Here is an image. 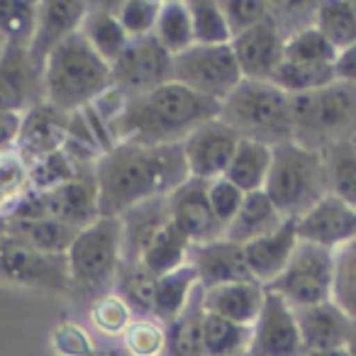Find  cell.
<instances>
[{
	"instance_id": "6da1fadb",
	"label": "cell",
	"mask_w": 356,
	"mask_h": 356,
	"mask_svg": "<svg viewBox=\"0 0 356 356\" xmlns=\"http://www.w3.org/2000/svg\"><path fill=\"white\" fill-rule=\"evenodd\" d=\"M100 218H120L124 210L152 198H166L191 178L181 144L118 142L95 161Z\"/></svg>"
},
{
	"instance_id": "7a4b0ae2",
	"label": "cell",
	"mask_w": 356,
	"mask_h": 356,
	"mask_svg": "<svg viewBox=\"0 0 356 356\" xmlns=\"http://www.w3.org/2000/svg\"><path fill=\"white\" fill-rule=\"evenodd\" d=\"M218 115L220 103L171 81L152 93L129 98L122 113L108 124V132L113 144H181L195 127Z\"/></svg>"
},
{
	"instance_id": "3957f363",
	"label": "cell",
	"mask_w": 356,
	"mask_h": 356,
	"mask_svg": "<svg viewBox=\"0 0 356 356\" xmlns=\"http://www.w3.org/2000/svg\"><path fill=\"white\" fill-rule=\"evenodd\" d=\"M44 103L71 115L93 105L113 86V71L81 32H74L47 59Z\"/></svg>"
},
{
	"instance_id": "277c9868",
	"label": "cell",
	"mask_w": 356,
	"mask_h": 356,
	"mask_svg": "<svg viewBox=\"0 0 356 356\" xmlns=\"http://www.w3.org/2000/svg\"><path fill=\"white\" fill-rule=\"evenodd\" d=\"M220 120L239 134V139L278 147L293 139L291 95L271 81L244 79L220 103Z\"/></svg>"
},
{
	"instance_id": "5b68a950",
	"label": "cell",
	"mask_w": 356,
	"mask_h": 356,
	"mask_svg": "<svg viewBox=\"0 0 356 356\" xmlns=\"http://www.w3.org/2000/svg\"><path fill=\"white\" fill-rule=\"evenodd\" d=\"M293 142L312 152H325L356 139V83L332 81L312 93L291 95Z\"/></svg>"
},
{
	"instance_id": "8992f818",
	"label": "cell",
	"mask_w": 356,
	"mask_h": 356,
	"mask_svg": "<svg viewBox=\"0 0 356 356\" xmlns=\"http://www.w3.org/2000/svg\"><path fill=\"white\" fill-rule=\"evenodd\" d=\"M264 193L286 220H300L327 195V173L322 152L283 142L273 147Z\"/></svg>"
},
{
	"instance_id": "52a82bcc",
	"label": "cell",
	"mask_w": 356,
	"mask_h": 356,
	"mask_svg": "<svg viewBox=\"0 0 356 356\" xmlns=\"http://www.w3.org/2000/svg\"><path fill=\"white\" fill-rule=\"evenodd\" d=\"M122 264V225L120 218H98L76 234L66 252V266L74 286L98 293L115 281Z\"/></svg>"
},
{
	"instance_id": "ba28073f",
	"label": "cell",
	"mask_w": 356,
	"mask_h": 356,
	"mask_svg": "<svg viewBox=\"0 0 356 356\" xmlns=\"http://www.w3.org/2000/svg\"><path fill=\"white\" fill-rule=\"evenodd\" d=\"M266 291L281 296L293 310L320 305L334 296V252L298 239L283 273Z\"/></svg>"
},
{
	"instance_id": "9c48e42d",
	"label": "cell",
	"mask_w": 356,
	"mask_h": 356,
	"mask_svg": "<svg viewBox=\"0 0 356 356\" xmlns=\"http://www.w3.org/2000/svg\"><path fill=\"white\" fill-rule=\"evenodd\" d=\"M173 81L203 98L222 103L244 76L229 44H193L173 56Z\"/></svg>"
},
{
	"instance_id": "30bf717a",
	"label": "cell",
	"mask_w": 356,
	"mask_h": 356,
	"mask_svg": "<svg viewBox=\"0 0 356 356\" xmlns=\"http://www.w3.org/2000/svg\"><path fill=\"white\" fill-rule=\"evenodd\" d=\"M10 218H47L81 232L100 218L98 186H95L93 171L81 173L56 188L32 191L30 198Z\"/></svg>"
},
{
	"instance_id": "8fae6325",
	"label": "cell",
	"mask_w": 356,
	"mask_h": 356,
	"mask_svg": "<svg viewBox=\"0 0 356 356\" xmlns=\"http://www.w3.org/2000/svg\"><path fill=\"white\" fill-rule=\"evenodd\" d=\"M113 88L124 98H139L173 81V54H168L156 37L129 40L113 66Z\"/></svg>"
},
{
	"instance_id": "7c38bea8",
	"label": "cell",
	"mask_w": 356,
	"mask_h": 356,
	"mask_svg": "<svg viewBox=\"0 0 356 356\" xmlns=\"http://www.w3.org/2000/svg\"><path fill=\"white\" fill-rule=\"evenodd\" d=\"M239 142H242L239 134L229 129L220 118H213L195 127L181 142L191 178L208 181V184L215 178H222Z\"/></svg>"
},
{
	"instance_id": "4fadbf2b",
	"label": "cell",
	"mask_w": 356,
	"mask_h": 356,
	"mask_svg": "<svg viewBox=\"0 0 356 356\" xmlns=\"http://www.w3.org/2000/svg\"><path fill=\"white\" fill-rule=\"evenodd\" d=\"M252 356H307L298 330L296 310L281 296L266 291L264 307L252 325Z\"/></svg>"
},
{
	"instance_id": "5bb4252c",
	"label": "cell",
	"mask_w": 356,
	"mask_h": 356,
	"mask_svg": "<svg viewBox=\"0 0 356 356\" xmlns=\"http://www.w3.org/2000/svg\"><path fill=\"white\" fill-rule=\"evenodd\" d=\"M168 210L171 220L181 232L188 237L191 247L193 244H208L215 239H222L225 227L215 218L208 200V181L188 178L184 186H178L168 195Z\"/></svg>"
},
{
	"instance_id": "9a60e30c",
	"label": "cell",
	"mask_w": 356,
	"mask_h": 356,
	"mask_svg": "<svg viewBox=\"0 0 356 356\" xmlns=\"http://www.w3.org/2000/svg\"><path fill=\"white\" fill-rule=\"evenodd\" d=\"M88 6L79 0H44L40 3V17H37V30L27 47L30 64L37 74H44L47 59L59 44H64L74 32H79Z\"/></svg>"
},
{
	"instance_id": "2e32d148",
	"label": "cell",
	"mask_w": 356,
	"mask_h": 356,
	"mask_svg": "<svg viewBox=\"0 0 356 356\" xmlns=\"http://www.w3.org/2000/svg\"><path fill=\"white\" fill-rule=\"evenodd\" d=\"M234 56L242 69V76L247 81H271L278 66L283 64V47H286V37L278 30L276 20L268 17L259 22L257 27L237 35L232 42Z\"/></svg>"
},
{
	"instance_id": "e0dca14e",
	"label": "cell",
	"mask_w": 356,
	"mask_h": 356,
	"mask_svg": "<svg viewBox=\"0 0 356 356\" xmlns=\"http://www.w3.org/2000/svg\"><path fill=\"white\" fill-rule=\"evenodd\" d=\"M44 103V81L30 64L25 47L8 44L0 59V113L25 115Z\"/></svg>"
},
{
	"instance_id": "ac0fdd59",
	"label": "cell",
	"mask_w": 356,
	"mask_h": 356,
	"mask_svg": "<svg viewBox=\"0 0 356 356\" xmlns=\"http://www.w3.org/2000/svg\"><path fill=\"white\" fill-rule=\"evenodd\" d=\"M296 229L300 242L339 252L346 244L356 242V210L327 193L315 208L296 220Z\"/></svg>"
},
{
	"instance_id": "d6986e66",
	"label": "cell",
	"mask_w": 356,
	"mask_h": 356,
	"mask_svg": "<svg viewBox=\"0 0 356 356\" xmlns=\"http://www.w3.org/2000/svg\"><path fill=\"white\" fill-rule=\"evenodd\" d=\"M69 122L71 115L51 108L49 103H40L30 113L22 115L15 152L27 163V168L64 149L66 137H69Z\"/></svg>"
},
{
	"instance_id": "ffe728a7",
	"label": "cell",
	"mask_w": 356,
	"mask_h": 356,
	"mask_svg": "<svg viewBox=\"0 0 356 356\" xmlns=\"http://www.w3.org/2000/svg\"><path fill=\"white\" fill-rule=\"evenodd\" d=\"M296 320L307 354L346 349L356 325L334 300L296 310Z\"/></svg>"
},
{
	"instance_id": "44dd1931",
	"label": "cell",
	"mask_w": 356,
	"mask_h": 356,
	"mask_svg": "<svg viewBox=\"0 0 356 356\" xmlns=\"http://www.w3.org/2000/svg\"><path fill=\"white\" fill-rule=\"evenodd\" d=\"M188 264L198 273V283L203 291L222 283L254 281L244 259V247L229 239H215L208 244H193L188 249Z\"/></svg>"
},
{
	"instance_id": "7402d4cb",
	"label": "cell",
	"mask_w": 356,
	"mask_h": 356,
	"mask_svg": "<svg viewBox=\"0 0 356 356\" xmlns=\"http://www.w3.org/2000/svg\"><path fill=\"white\" fill-rule=\"evenodd\" d=\"M298 244V229L296 220H286L276 232L259 237L244 247V259L247 268L254 281H259L264 288L273 283L283 273L293 257V249Z\"/></svg>"
},
{
	"instance_id": "603a6c76",
	"label": "cell",
	"mask_w": 356,
	"mask_h": 356,
	"mask_svg": "<svg viewBox=\"0 0 356 356\" xmlns=\"http://www.w3.org/2000/svg\"><path fill=\"white\" fill-rule=\"evenodd\" d=\"M264 298H266V288L259 281H237L203 291V305L205 312L252 327L264 307Z\"/></svg>"
},
{
	"instance_id": "cb8c5ba5",
	"label": "cell",
	"mask_w": 356,
	"mask_h": 356,
	"mask_svg": "<svg viewBox=\"0 0 356 356\" xmlns=\"http://www.w3.org/2000/svg\"><path fill=\"white\" fill-rule=\"evenodd\" d=\"M0 222H3V229H0L3 237L13 239L32 252L49 254V257H66L79 234V229L47 218H6Z\"/></svg>"
},
{
	"instance_id": "d4e9b609",
	"label": "cell",
	"mask_w": 356,
	"mask_h": 356,
	"mask_svg": "<svg viewBox=\"0 0 356 356\" xmlns=\"http://www.w3.org/2000/svg\"><path fill=\"white\" fill-rule=\"evenodd\" d=\"M171 220L168 210V195L166 198H152L134 208L124 210L120 215L122 225V261L124 264H139L144 247L154 239V234Z\"/></svg>"
},
{
	"instance_id": "484cf974",
	"label": "cell",
	"mask_w": 356,
	"mask_h": 356,
	"mask_svg": "<svg viewBox=\"0 0 356 356\" xmlns=\"http://www.w3.org/2000/svg\"><path fill=\"white\" fill-rule=\"evenodd\" d=\"M283 222H286V218L278 213L276 205L271 203V198L264 191H257V193L244 195L242 208L237 210L232 222L225 227L222 237L239 244V247H247L254 239L276 232Z\"/></svg>"
},
{
	"instance_id": "4316f807",
	"label": "cell",
	"mask_w": 356,
	"mask_h": 356,
	"mask_svg": "<svg viewBox=\"0 0 356 356\" xmlns=\"http://www.w3.org/2000/svg\"><path fill=\"white\" fill-rule=\"evenodd\" d=\"M203 317V288L198 283L191 300L181 310V315L166 325V349H163V356H205Z\"/></svg>"
},
{
	"instance_id": "83f0119b",
	"label": "cell",
	"mask_w": 356,
	"mask_h": 356,
	"mask_svg": "<svg viewBox=\"0 0 356 356\" xmlns=\"http://www.w3.org/2000/svg\"><path fill=\"white\" fill-rule=\"evenodd\" d=\"M271 159H273V147L242 139L222 178H227L229 184L237 186L244 195L257 193V191H264V186H266Z\"/></svg>"
},
{
	"instance_id": "f1b7e54d",
	"label": "cell",
	"mask_w": 356,
	"mask_h": 356,
	"mask_svg": "<svg viewBox=\"0 0 356 356\" xmlns=\"http://www.w3.org/2000/svg\"><path fill=\"white\" fill-rule=\"evenodd\" d=\"M79 32L93 47L95 54H100V59H105L110 66L118 61V56L129 44L127 32L120 25L118 10H108V8H95V10L88 8Z\"/></svg>"
},
{
	"instance_id": "f546056e",
	"label": "cell",
	"mask_w": 356,
	"mask_h": 356,
	"mask_svg": "<svg viewBox=\"0 0 356 356\" xmlns=\"http://www.w3.org/2000/svg\"><path fill=\"white\" fill-rule=\"evenodd\" d=\"M198 288V273L188 261L184 266L159 276L156 281V298H154V317L163 325L176 320L186 302L191 300L193 291Z\"/></svg>"
},
{
	"instance_id": "4dcf8cb0",
	"label": "cell",
	"mask_w": 356,
	"mask_h": 356,
	"mask_svg": "<svg viewBox=\"0 0 356 356\" xmlns=\"http://www.w3.org/2000/svg\"><path fill=\"white\" fill-rule=\"evenodd\" d=\"M188 249L191 242L181 229L173 225V220H168L156 234H154L152 242L144 247L139 264L144 268L154 273V276H163V273L173 271V268L184 266L188 261Z\"/></svg>"
},
{
	"instance_id": "1f68e13d",
	"label": "cell",
	"mask_w": 356,
	"mask_h": 356,
	"mask_svg": "<svg viewBox=\"0 0 356 356\" xmlns=\"http://www.w3.org/2000/svg\"><path fill=\"white\" fill-rule=\"evenodd\" d=\"M327 193L356 210V142H341L322 152Z\"/></svg>"
},
{
	"instance_id": "d6a6232c",
	"label": "cell",
	"mask_w": 356,
	"mask_h": 356,
	"mask_svg": "<svg viewBox=\"0 0 356 356\" xmlns=\"http://www.w3.org/2000/svg\"><path fill=\"white\" fill-rule=\"evenodd\" d=\"M156 281L149 268L142 264H120L115 276V296H120L132 315L154 317V298H156Z\"/></svg>"
},
{
	"instance_id": "836d02e7",
	"label": "cell",
	"mask_w": 356,
	"mask_h": 356,
	"mask_svg": "<svg viewBox=\"0 0 356 356\" xmlns=\"http://www.w3.org/2000/svg\"><path fill=\"white\" fill-rule=\"evenodd\" d=\"M156 37V42L168 51V54H181L188 47H193V22H191V10L188 3L184 0H168L161 3L159 10L156 27L152 32Z\"/></svg>"
},
{
	"instance_id": "e575fe53",
	"label": "cell",
	"mask_w": 356,
	"mask_h": 356,
	"mask_svg": "<svg viewBox=\"0 0 356 356\" xmlns=\"http://www.w3.org/2000/svg\"><path fill=\"white\" fill-rule=\"evenodd\" d=\"M252 327L237 325L213 312L203 317V351L205 356H237L249 351Z\"/></svg>"
},
{
	"instance_id": "d590c367",
	"label": "cell",
	"mask_w": 356,
	"mask_h": 356,
	"mask_svg": "<svg viewBox=\"0 0 356 356\" xmlns=\"http://www.w3.org/2000/svg\"><path fill=\"white\" fill-rule=\"evenodd\" d=\"M315 27L330 40L337 51L356 44V3H346V0L317 3Z\"/></svg>"
},
{
	"instance_id": "8d00e7d4",
	"label": "cell",
	"mask_w": 356,
	"mask_h": 356,
	"mask_svg": "<svg viewBox=\"0 0 356 356\" xmlns=\"http://www.w3.org/2000/svg\"><path fill=\"white\" fill-rule=\"evenodd\" d=\"M32 193V178L27 163L17 156V152L0 156V220L17 213L22 203Z\"/></svg>"
},
{
	"instance_id": "74e56055",
	"label": "cell",
	"mask_w": 356,
	"mask_h": 356,
	"mask_svg": "<svg viewBox=\"0 0 356 356\" xmlns=\"http://www.w3.org/2000/svg\"><path fill=\"white\" fill-rule=\"evenodd\" d=\"M337 56L339 51L330 44V40L315 25L286 37V47H283V61H291V64L334 66Z\"/></svg>"
},
{
	"instance_id": "f35d334b",
	"label": "cell",
	"mask_w": 356,
	"mask_h": 356,
	"mask_svg": "<svg viewBox=\"0 0 356 356\" xmlns=\"http://www.w3.org/2000/svg\"><path fill=\"white\" fill-rule=\"evenodd\" d=\"M40 17V3L32 0H0V35L6 37L8 44L30 47L37 30Z\"/></svg>"
},
{
	"instance_id": "ab89813d",
	"label": "cell",
	"mask_w": 356,
	"mask_h": 356,
	"mask_svg": "<svg viewBox=\"0 0 356 356\" xmlns=\"http://www.w3.org/2000/svg\"><path fill=\"white\" fill-rule=\"evenodd\" d=\"M191 22H193V42L205 47H220L232 42V32L225 20V13L215 0H191Z\"/></svg>"
},
{
	"instance_id": "60d3db41",
	"label": "cell",
	"mask_w": 356,
	"mask_h": 356,
	"mask_svg": "<svg viewBox=\"0 0 356 356\" xmlns=\"http://www.w3.org/2000/svg\"><path fill=\"white\" fill-rule=\"evenodd\" d=\"M334 81V66H315V64H291L283 61L273 74L271 83H276L288 95L312 93L317 88H325Z\"/></svg>"
},
{
	"instance_id": "b9f144b4",
	"label": "cell",
	"mask_w": 356,
	"mask_h": 356,
	"mask_svg": "<svg viewBox=\"0 0 356 356\" xmlns=\"http://www.w3.org/2000/svg\"><path fill=\"white\" fill-rule=\"evenodd\" d=\"M122 339L129 356H161L166 349V325L156 317H134Z\"/></svg>"
},
{
	"instance_id": "7bdbcfd3",
	"label": "cell",
	"mask_w": 356,
	"mask_h": 356,
	"mask_svg": "<svg viewBox=\"0 0 356 356\" xmlns=\"http://www.w3.org/2000/svg\"><path fill=\"white\" fill-rule=\"evenodd\" d=\"M332 300L356 322V242L334 252V296Z\"/></svg>"
},
{
	"instance_id": "ee69618b",
	"label": "cell",
	"mask_w": 356,
	"mask_h": 356,
	"mask_svg": "<svg viewBox=\"0 0 356 356\" xmlns=\"http://www.w3.org/2000/svg\"><path fill=\"white\" fill-rule=\"evenodd\" d=\"M159 10H161V3H154V0H127L118 6V17L129 40H142L154 32Z\"/></svg>"
},
{
	"instance_id": "f6af8a7d",
	"label": "cell",
	"mask_w": 356,
	"mask_h": 356,
	"mask_svg": "<svg viewBox=\"0 0 356 356\" xmlns=\"http://www.w3.org/2000/svg\"><path fill=\"white\" fill-rule=\"evenodd\" d=\"M90 317H93L95 327L103 330L105 334H124V330H127L134 320L127 302L120 296H115V293L100 296L98 300H95L93 310H90Z\"/></svg>"
},
{
	"instance_id": "bcb514c9",
	"label": "cell",
	"mask_w": 356,
	"mask_h": 356,
	"mask_svg": "<svg viewBox=\"0 0 356 356\" xmlns=\"http://www.w3.org/2000/svg\"><path fill=\"white\" fill-rule=\"evenodd\" d=\"M220 8H222L225 20L232 32V40L268 17V3L264 0H225L220 3Z\"/></svg>"
},
{
	"instance_id": "7dc6e473",
	"label": "cell",
	"mask_w": 356,
	"mask_h": 356,
	"mask_svg": "<svg viewBox=\"0 0 356 356\" xmlns=\"http://www.w3.org/2000/svg\"><path fill=\"white\" fill-rule=\"evenodd\" d=\"M208 200L215 218L222 222V227H227L234 215H237V210L242 208L244 193L237 186L229 184L227 178H215L208 184Z\"/></svg>"
},
{
	"instance_id": "c3c4849f",
	"label": "cell",
	"mask_w": 356,
	"mask_h": 356,
	"mask_svg": "<svg viewBox=\"0 0 356 356\" xmlns=\"http://www.w3.org/2000/svg\"><path fill=\"white\" fill-rule=\"evenodd\" d=\"M20 124H22V115L0 113V156H3V154L15 152Z\"/></svg>"
},
{
	"instance_id": "681fc988",
	"label": "cell",
	"mask_w": 356,
	"mask_h": 356,
	"mask_svg": "<svg viewBox=\"0 0 356 356\" xmlns=\"http://www.w3.org/2000/svg\"><path fill=\"white\" fill-rule=\"evenodd\" d=\"M334 81L356 83V44L339 51V56L334 61Z\"/></svg>"
},
{
	"instance_id": "f907efd6",
	"label": "cell",
	"mask_w": 356,
	"mask_h": 356,
	"mask_svg": "<svg viewBox=\"0 0 356 356\" xmlns=\"http://www.w3.org/2000/svg\"><path fill=\"white\" fill-rule=\"evenodd\" d=\"M307 356H351L346 349H337V351H320V354H307Z\"/></svg>"
},
{
	"instance_id": "816d5d0a",
	"label": "cell",
	"mask_w": 356,
	"mask_h": 356,
	"mask_svg": "<svg viewBox=\"0 0 356 356\" xmlns=\"http://www.w3.org/2000/svg\"><path fill=\"white\" fill-rule=\"evenodd\" d=\"M351 356H356V325H354V332H351V339H349V346H346Z\"/></svg>"
},
{
	"instance_id": "f5cc1de1",
	"label": "cell",
	"mask_w": 356,
	"mask_h": 356,
	"mask_svg": "<svg viewBox=\"0 0 356 356\" xmlns=\"http://www.w3.org/2000/svg\"><path fill=\"white\" fill-rule=\"evenodd\" d=\"M6 49H8V40L3 35H0V59H3V54H6Z\"/></svg>"
},
{
	"instance_id": "db71d44e",
	"label": "cell",
	"mask_w": 356,
	"mask_h": 356,
	"mask_svg": "<svg viewBox=\"0 0 356 356\" xmlns=\"http://www.w3.org/2000/svg\"><path fill=\"white\" fill-rule=\"evenodd\" d=\"M237 356H252V354H249V351H244V354H237Z\"/></svg>"
},
{
	"instance_id": "11a10c76",
	"label": "cell",
	"mask_w": 356,
	"mask_h": 356,
	"mask_svg": "<svg viewBox=\"0 0 356 356\" xmlns=\"http://www.w3.org/2000/svg\"><path fill=\"white\" fill-rule=\"evenodd\" d=\"M354 142H356V139H354Z\"/></svg>"
}]
</instances>
